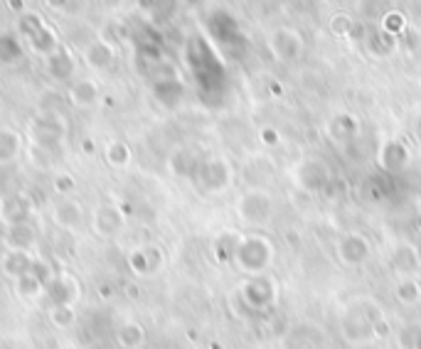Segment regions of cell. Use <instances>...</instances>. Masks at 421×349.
<instances>
[{"label":"cell","instance_id":"obj_14","mask_svg":"<svg viewBox=\"0 0 421 349\" xmlns=\"http://www.w3.org/2000/svg\"><path fill=\"white\" fill-rule=\"evenodd\" d=\"M47 320L57 330H72L77 325V305H52L47 308Z\"/></svg>","mask_w":421,"mask_h":349},{"label":"cell","instance_id":"obj_6","mask_svg":"<svg viewBox=\"0 0 421 349\" xmlns=\"http://www.w3.org/2000/svg\"><path fill=\"white\" fill-rule=\"evenodd\" d=\"M84 219H87L84 207L72 197H60L52 204V222L65 232H79L84 227Z\"/></svg>","mask_w":421,"mask_h":349},{"label":"cell","instance_id":"obj_8","mask_svg":"<svg viewBox=\"0 0 421 349\" xmlns=\"http://www.w3.org/2000/svg\"><path fill=\"white\" fill-rule=\"evenodd\" d=\"M82 57H84V64H87L89 69H94V72H109L116 62V50L106 37H94V40H89L87 45H84Z\"/></svg>","mask_w":421,"mask_h":349},{"label":"cell","instance_id":"obj_9","mask_svg":"<svg viewBox=\"0 0 421 349\" xmlns=\"http://www.w3.org/2000/svg\"><path fill=\"white\" fill-rule=\"evenodd\" d=\"M101 99V87L97 79L92 77H82V79H74L67 89V101L74 106V109H94Z\"/></svg>","mask_w":421,"mask_h":349},{"label":"cell","instance_id":"obj_12","mask_svg":"<svg viewBox=\"0 0 421 349\" xmlns=\"http://www.w3.org/2000/svg\"><path fill=\"white\" fill-rule=\"evenodd\" d=\"M23 155V136L15 128L0 126V168L15 165Z\"/></svg>","mask_w":421,"mask_h":349},{"label":"cell","instance_id":"obj_19","mask_svg":"<svg viewBox=\"0 0 421 349\" xmlns=\"http://www.w3.org/2000/svg\"><path fill=\"white\" fill-rule=\"evenodd\" d=\"M30 276H35L37 281L42 283V286H47V283L52 281V278L57 276V271H55V266H52L47 259H42V256H35V261H33V268H30Z\"/></svg>","mask_w":421,"mask_h":349},{"label":"cell","instance_id":"obj_2","mask_svg":"<svg viewBox=\"0 0 421 349\" xmlns=\"http://www.w3.org/2000/svg\"><path fill=\"white\" fill-rule=\"evenodd\" d=\"M18 30H20V35H23L25 45L42 59L50 57L52 52L60 47V40H57L55 30H52L37 13H20Z\"/></svg>","mask_w":421,"mask_h":349},{"label":"cell","instance_id":"obj_7","mask_svg":"<svg viewBox=\"0 0 421 349\" xmlns=\"http://www.w3.org/2000/svg\"><path fill=\"white\" fill-rule=\"evenodd\" d=\"M121 227H124V214H121V209L116 207V204L104 202V204H99V207H94L92 229L97 236L111 239V236H116L121 232Z\"/></svg>","mask_w":421,"mask_h":349},{"label":"cell","instance_id":"obj_16","mask_svg":"<svg viewBox=\"0 0 421 349\" xmlns=\"http://www.w3.org/2000/svg\"><path fill=\"white\" fill-rule=\"evenodd\" d=\"M271 47H274V52L281 59H289V57H293L298 52L301 42H298V37L293 35L291 30H279L274 35V42H271Z\"/></svg>","mask_w":421,"mask_h":349},{"label":"cell","instance_id":"obj_23","mask_svg":"<svg viewBox=\"0 0 421 349\" xmlns=\"http://www.w3.org/2000/svg\"><path fill=\"white\" fill-rule=\"evenodd\" d=\"M8 3H10V8H13V10H18V13H25V10H23V0H8Z\"/></svg>","mask_w":421,"mask_h":349},{"label":"cell","instance_id":"obj_10","mask_svg":"<svg viewBox=\"0 0 421 349\" xmlns=\"http://www.w3.org/2000/svg\"><path fill=\"white\" fill-rule=\"evenodd\" d=\"M33 261H35V254H30V251L5 249L3 254H0V271H3L5 278H10V281L15 283L18 278H23L25 273H30Z\"/></svg>","mask_w":421,"mask_h":349},{"label":"cell","instance_id":"obj_20","mask_svg":"<svg viewBox=\"0 0 421 349\" xmlns=\"http://www.w3.org/2000/svg\"><path fill=\"white\" fill-rule=\"evenodd\" d=\"M52 190L60 197H72L74 192H77V180L69 173H57L55 180H52Z\"/></svg>","mask_w":421,"mask_h":349},{"label":"cell","instance_id":"obj_15","mask_svg":"<svg viewBox=\"0 0 421 349\" xmlns=\"http://www.w3.org/2000/svg\"><path fill=\"white\" fill-rule=\"evenodd\" d=\"M23 57V45L15 35L10 32H3L0 35V67H10L15 64L18 59Z\"/></svg>","mask_w":421,"mask_h":349},{"label":"cell","instance_id":"obj_17","mask_svg":"<svg viewBox=\"0 0 421 349\" xmlns=\"http://www.w3.org/2000/svg\"><path fill=\"white\" fill-rule=\"evenodd\" d=\"M104 158L111 168H126L131 163V148L124 141H111L104 150Z\"/></svg>","mask_w":421,"mask_h":349},{"label":"cell","instance_id":"obj_4","mask_svg":"<svg viewBox=\"0 0 421 349\" xmlns=\"http://www.w3.org/2000/svg\"><path fill=\"white\" fill-rule=\"evenodd\" d=\"M0 217H3L5 227L13 224L33 222L35 217V200L28 192H18V195H8L0 202Z\"/></svg>","mask_w":421,"mask_h":349},{"label":"cell","instance_id":"obj_5","mask_svg":"<svg viewBox=\"0 0 421 349\" xmlns=\"http://www.w3.org/2000/svg\"><path fill=\"white\" fill-rule=\"evenodd\" d=\"M45 72L52 82L65 84L74 82V74H77V59H74V52L69 47L60 45L50 57H45Z\"/></svg>","mask_w":421,"mask_h":349},{"label":"cell","instance_id":"obj_11","mask_svg":"<svg viewBox=\"0 0 421 349\" xmlns=\"http://www.w3.org/2000/svg\"><path fill=\"white\" fill-rule=\"evenodd\" d=\"M3 244H5V249L30 251V254H33L35 246H37V227H35L33 222L13 224V227L5 229Z\"/></svg>","mask_w":421,"mask_h":349},{"label":"cell","instance_id":"obj_1","mask_svg":"<svg viewBox=\"0 0 421 349\" xmlns=\"http://www.w3.org/2000/svg\"><path fill=\"white\" fill-rule=\"evenodd\" d=\"M28 133H30V143H33V148L52 153L57 158V153H60L62 146H65L67 123L60 114H42V111H37V116L28 126Z\"/></svg>","mask_w":421,"mask_h":349},{"label":"cell","instance_id":"obj_3","mask_svg":"<svg viewBox=\"0 0 421 349\" xmlns=\"http://www.w3.org/2000/svg\"><path fill=\"white\" fill-rule=\"evenodd\" d=\"M79 298H82V286L69 273H57L45 286V293H42L47 308H52V305H77Z\"/></svg>","mask_w":421,"mask_h":349},{"label":"cell","instance_id":"obj_22","mask_svg":"<svg viewBox=\"0 0 421 349\" xmlns=\"http://www.w3.org/2000/svg\"><path fill=\"white\" fill-rule=\"evenodd\" d=\"M45 3H47V8L57 10V13H65V10L69 8V3H72V0H45Z\"/></svg>","mask_w":421,"mask_h":349},{"label":"cell","instance_id":"obj_18","mask_svg":"<svg viewBox=\"0 0 421 349\" xmlns=\"http://www.w3.org/2000/svg\"><path fill=\"white\" fill-rule=\"evenodd\" d=\"M15 293H18L20 298H25V300H40L42 293H45V286H42V283L37 281L35 276L25 273L23 278H18V281H15Z\"/></svg>","mask_w":421,"mask_h":349},{"label":"cell","instance_id":"obj_21","mask_svg":"<svg viewBox=\"0 0 421 349\" xmlns=\"http://www.w3.org/2000/svg\"><path fill=\"white\" fill-rule=\"evenodd\" d=\"M350 30H353V20H350L348 15H343V18L338 15V18L333 20V32H335V35H348Z\"/></svg>","mask_w":421,"mask_h":349},{"label":"cell","instance_id":"obj_13","mask_svg":"<svg viewBox=\"0 0 421 349\" xmlns=\"http://www.w3.org/2000/svg\"><path fill=\"white\" fill-rule=\"evenodd\" d=\"M116 342L121 349H138L146 342V332L136 320H126L116 327Z\"/></svg>","mask_w":421,"mask_h":349}]
</instances>
